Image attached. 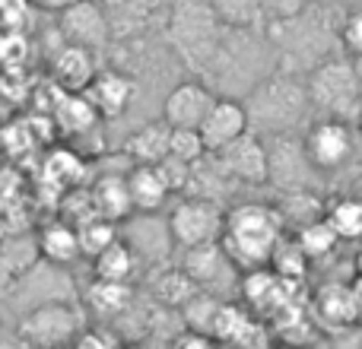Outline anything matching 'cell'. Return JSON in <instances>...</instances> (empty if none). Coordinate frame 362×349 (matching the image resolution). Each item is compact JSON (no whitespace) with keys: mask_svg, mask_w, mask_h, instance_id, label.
I'll use <instances>...</instances> for the list:
<instances>
[{"mask_svg":"<svg viewBox=\"0 0 362 349\" xmlns=\"http://www.w3.org/2000/svg\"><path fill=\"white\" fill-rule=\"evenodd\" d=\"M283 223L280 210L267 203H238L226 210V232H223V251L235 264L238 273L261 270L274 264L276 248L283 244Z\"/></svg>","mask_w":362,"mask_h":349,"instance_id":"cell-1","label":"cell"},{"mask_svg":"<svg viewBox=\"0 0 362 349\" xmlns=\"http://www.w3.org/2000/svg\"><path fill=\"white\" fill-rule=\"evenodd\" d=\"M245 108L251 118V131L261 137L296 134L299 127L312 124L308 114L315 112L308 83L296 80L293 73H267L245 93Z\"/></svg>","mask_w":362,"mask_h":349,"instance_id":"cell-2","label":"cell"},{"mask_svg":"<svg viewBox=\"0 0 362 349\" xmlns=\"http://www.w3.org/2000/svg\"><path fill=\"white\" fill-rule=\"evenodd\" d=\"M308 95L318 118H359L362 80L353 67V57H325L308 73Z\"/></svg>","mask_w":362,"mask_h":349,"instance_id":"cell-3","label":"cell"},{"mask_svg":"<svg viewBox=\"0 0 362 349\" xmlns=\"http://www.w3.org/2000/svg\"><path fill=\"white\" fill-rule=\"evenodd\" d=\"M83 331V312L74 302L48 299L19 318L16 340L25 349H74Z\"/></svg>","mask_w":362,"mask_h":349,"instance_id":"cell-4","label":"cell"},{"mask_svg":"<svg viewBox=\"0 0 362 349\" xmlns=\"http://www.w3.org/2000/svg\"><path fill=\"white\" fill-rule=\"evenodd\" d=\"M175 248H200V244L223 242L226 232V210L216 200L204 197H178V203L165 216Z\"/></svg>","mask_w":362,"mask_h":349,"instance_id":"cell-5","label":"cell"},{"mask_svg":"<svg viewBox=\"0 0 362 349\" xmlns=\"http://www.w3.org/2000/svg\"><path fill=\"white\" fill-rule=\"evenodd\" d=\"M356 140H359L356 127L344 118H315L312 124L302 131L305 156L321 174L346 169L353 153H356Z\"/></svg>","mask_w":362,"mask_h":349,"instance_id":"cell-6","label":"cell"},{"mask_svg":"<svg viewBox=\"0 0 362 349\" xmlns=\"http://www.w3.org/2000/svg\"><path fill=\"white\" fill-rule=\"evenodd\" d=\"M213 156L219 159V165L235 184H248V187L270 184V150L261 134L248 131L245 137H238L235 143H229L226 150L213 153Z\"/></svg>","mask_w":362,"mask_h":349,"instance_id":"cell-7","label":"cell"},{"mask_svg":"<svg viewBox=\"0 0 362 349\" xmlns=\"http://www.w3.org/2000/svg\"><path fill=\"white\" fill-rule=\"evenodd\" d=\"M57 32L64 42L80 45L89 51H105L112 42V23H108V10L99 6L95 0H76L64 13H57Z\"/></svg>","mask_w":362,"mask_h":349,"instance_id":"cell-8","label":"cell"},{"mask_svg":"<svg viewBox=\"0 0 362 349\" xmlns=\"http://www.w3.org/2000/svg\"><path fill=\"white\" fill-rule=\"evenodd\" d=\"M270 150V184L280 191H302L312 187V174H321L308 162L302 137L296 134H280V137H264Z\"/></svg>","mask_w":362,"mask_h":349,"instance_id":"cell-9","label":"cell"},{"mask_svg":"<svg viewBox=\"0 0 362 349\" xmlns=\"http://www.w3.org/2000/svg\"><path fill=\"white\" fill-rule=\"evenodd\" d=\"M219 95L213 93L206 83L200 80H185L165 95L163 102V121L175 131H200V124L206 121V114L213 112Z\"/></svg>","mask_w":362,"mask_h":349,"instance_id":"cell-10","label":"cell"},{"mask_svg":"<svg viewBox=\"0 0 362 349\" xmlns=\"http://www.w3.org/2000/svg\"><path fill=\"white\" fill-rule=\"evenodd\" d=\"M248 131H251V118H248V108H245V99H238V95H219L213 112L200 124V134H204V143L210 153L226 150V146L235 143Z\"/></svg>","mask_w":362,"mask_h":349,"instance_id":"cell-11","label":"cell"},{"mask_svg":"<svg viewBox=\"0 0 362 349\" xmlns=\"http://www.w3.org/2000/svg\"><path fill=\"white\" fill-rule=\"evenodd\" d=\"M134 95H137V83L134 76L121 73L115 67H105L93 76V83L86 86V99L93 102V108L99 112L102 121H115L131 108Z\"/></svg>","mask_w":362,"mask_h":349,"instance_id":"cell-12","label":"cell"},{"mask_svg":"<svg viewBox=\"0 0 362 349\" xmlns=\"http://www.w3.org/2000/svg\"><path fill=\"white\" fill-rule=\"evenodd\" d=\"M99 73L95 67V51L80 48V45L64 42L61 51L51 61V76L64 93H86V86L93 83V76Z\"/></svg>","mask_w":362,"mask_h":349,"instance_id":"cell-13","label":"cell"},{"mask_svg":"<svg viewBox=\"0 0 362 349\" xmlns=\"http://www.w3.org/2000/svg\"><path fill=\"white\" fill-rule=\"evenodd\" d=\"M38 248H42V261L54 264V267H70L83 257L80 248V229L67 223L64 216H54L35 232Z\"/></svg>","mask_w":362,"mask_h":349,"instance_id":"cell-14","label":"cell"},{"mask_svg":"<svg viewBox=\"0 0 362 349\" xmlns=\"http://www.w3.org/2000/svg\"><path fill=\"white\" fill-rule=\"evenodd\" d=\"M89 191H93L99 216L112 219V223H118V225H124L131 216H137L127 174H102V178H95L93 184H89Z\"/></svg>","mask_w":362,"mask_h":349,"instance_id":"cell-15","label":"cell"},{"mask_svg":"<svg viewBox=\"0 0 362 349\" xmlns=\"http://www.w3.org/2000/svg\"><path fill=\"white\" fill-rule=\"evenodd\" d=\"M127 184H131V197L137 213H159L172 200V187L159 165H131Z\"/></svg>","mask_w":362,"mask_h":349,"instance_id":"cell-16","label":"cell"},{"mask_svg":"<svg viewBox=\"0 0 362 349\" xmlns=\"http://www.w3.org/2000/svg\"><path fill=\"white\" fill-rule=\"evenodd\" d=\"M169 143H172V127L163 118L144 124L127 137L124 153L134 165H159L163 159H169Z\"/></svg>","mask_w":362,"mask_h":349,"instance_id":"cell-17","label":"cell"},{"mask_svg":"<svg viewBox=\"0 0 362 349\" xmlns=\"http://www.w3.org/2000/svg\"><path fill=\"white\" fill-rule=\"evenodd\" d=\"M140 261L144 257L134 251V244L124 235L115 244H108L99 257H93V280H108V283H134L140 273Z\"/></svg>","mask_w":362,"mask_h":349,"instance_id":"cell-18","label":"cell"},{"mask_svg":"<svg viewBox=\"0 0 362 349\" xmlns=\"http://www.w3.org/2000/svg\"><path fill=\"white\" fill-rule=\"evenodd\" d=\"M223 267H235V264L229 261V254L223 251V244H200V248H185L181 251V270H185L187 276H191L194 283H197L200 289H206L213 280H216V273Z\"/></svg>","mask_w":362,"mask_h":349,"instance_id":"cell-19","label":"cell"},{"mask_svg":"<svg viewBox=\"0 0 362 349\" xmlns=\"http://www.w3.org/2000/svg\"><path fill=\"white\" fill-rule=\"evenodd\" d=\"M325 219L337 232L340 242H353V244L362 242V197L359 194H340V197L327 200Z\"/></svg>","mask_w":362,"mask_h":349,"instance_id":"cell-20","label":"cell"},{"mask_svg":"<svg viewBox=\"0 0 362 349\" xmlns=\"http://www.w3.org/2000/svg\"><path fill=\"white\" fill-rule=\"evenodd\" d=\"M197 292H200V286L181 270V264L178 267H163L153 276V295H156V302H163L165 308H178L181 312Z\"/></svg>","mask_w":362,"mask_h":349,"instance_id":"cell-21","label":"cell"},{"mask_svg":"<svg viewBox=\"0 0 362 349\" xmlns=\"http://www.w3.org/2000/svg\"><path fill=\"white\" fill-rule=\"evenodd\" d=\"M318 314L334 327H346L359 321V302L353 286H325L318 292Z\"/></svg>","mask_w":362,"mask_h":349,"instance_id":"cell-22","label":"cell"},{"mask_svg":"<svg viewBox=\"0 0 362 349\" xmlns=\"http://www.w3.org/2000/svg\"><path fill=\"white\" fill-rule=\"evenodd\" d=\"M86 302L95 314L102 318H118L131 308L134 302V286L131 283H108V280H93L86 289Z\"/></svg>","mask_w":362,"mask_h":349,"instance_id":"cell-23","label":"cell"},{"mask_svg":"<svg viewBox=\"0 0 362 349\" xmlns=\"http://www.w3.org/2000/svg\"><path fill=\"white\" fill-rule=\"evenodd\" d=\"M54 121L67 134H86L95 127L99 112H95L93 102L86 99V93H64L61 105L54 108Z\"/></svg>","mask_w":362,"mask_h":349,"instance_id":"cell-24","label":"cell"},{"mask_svg":"<svg viewBox=\"0 0 362 349\" xmlns=\"http://www.w3.org/2000/svg\"><path fill=\"white\" fill-rule=\"evenodd\" d=\"M45 172H48L51 181H57V184L64 187V194L74 191V187L83 184V178H86V162L80 159V153L74 150H61V153H51L48 159H45Z\"/></svg>","mask_w":362,"mask_h":349,"instance_id":"cell-25","label":"cell"},{"mask_svg":"<svg viewBox=\"0 0 362 349\" xmlns=\"http://www.w3.org/2000/svg\"><path fill=\"white\" fill-rule=\"evenodd\" d=\"M296 242L302 244V251L308 254V261H318V257H327L334 248H337L340 238H337V232L331 229V223L321 216V219H315V223L296 229Z\"/></svg>","mask_w":362,"mask_h":349,"instance_id":"cell-26","label":"cell"},{"mask_svg":"<svg viewBox=\"0 0 362 349\" xmlns=\"http://www.w3.org/2000/svg\"><path fill=\"white\" fill-rule=\"evenodd\" d=\"M118 238H121L118 223H112V219H105V216H95L80 225V248H83V257H89V261L99 257L102 251H105L108 244H115Z\"/></svg>","mask_w":362,"mask_h":349,"instance_id":"cell-27","label":"cell"},{"mask_svg":"<svg viewBox=\"0 0 362 349\" xmlns=\"http://www.w3.org/2000/svg\"><path fill=\"white\" fill-rule=\"evenodd\" d=\"M270 267H274L283 280L299 283L302 276H305V270H308V254L302 251V244L296 242V238H283V244L276 248L274 264H270Z\"/></svg>","mask_w":362,"mask_h":349,"instance_id":"cell-28","label":"cell"},{"mask_svg":"<svg viewBox=\"0 0 362 349\" xmlns=\"http://www.w3.org/2000/svg\"><path fill=\"white\" fill-rule=\"evenodd\" d=\"M210 6L232 29H251L261 16V0H210Z\"/></svg>","mask_w":362,"mask_h":349,"instance_id":"cell-29","label":"cell"},{"mask_svg":"<svg viewBox=\"0 0 362 349\" xmlns=\"http://www.w3.org/2000/svg\"><path fill=\"white\" fill-rule=\"evenodd\" d=\"M206 153H210V150H206L204 134H200V131H185V127L175 131V127H172V143H169V156L172 159L194 165V162H200Z\"/></svg>","mask_w":362,"mask_h":349,"instance_id":"cell-30","label":"cell"},{"mask_svg":"<svg viewBox=\"0 0 362 349\" xmlns=\"http://www.w3.org/2000/svg\"><path fill=\"white\" fill-rule=\"evenodd\" d=\"M32 0H0V32H25Z\"/></svg>","mask_w":362,"mask_h":349,"instance_id":"cell-31","label":"cell"},{"mask_svg":"<svg viewBox=\"0 0 362 349\" xmlns=\"http://www.w3.org/2000/svg\"><path fill=\"white\" fill-rule=\"evenodd\" d=\"M340 48L350 57L362 61V6L346 13V19L340 23Z\"/></svg>","mask_w":362,"mask_h":349,"instance_id":"cell-32","label":"cell"},{"mask_svg":"<svg viewBox=\"0 0 362 349\" xmlns=\"http://www.w3.org/2000/svg\"><path fill=\"white\" fill-rule=\"evenodd\" d=\"M219 340L210 337V333H200V331H185L172 340V349H219Z\"/></svg>","mask_w":362,"mask_h":349,"instance_id":"cell-33","label":"cell"},{"mask_svg":"<svg viewBox=\"0 0 362 349\" xmlns=\"http://www.w3.org/2000/svg\"><path fill=\"white\" fill-rule=\"evenodd\" d=\"M74 349H121V343L108 337L105 331H83Z\"/></svg>","mask_w":362,"mask_h":349,"instance_id":"cell-34","label":"cell"},{"mask_svg":"<svg viewBox=\"0 0 362 349\" xmlns=\"http://www.w3.org/2000/svg\"><path fill=\"white\" fill-rule=\"evenodd\" d=\"M76 0H32L35 10H48V13H64L67 6H74Z\"/></svg>","mask_w":362,"mask_h":349,"instance_id":"cell-35","label":"cell"},{"mask_svg":"<svg viewBox=\"0 0 362 349\" xmlns=\"http://www.w3.org/2000/svg\"><path fill=\"white\" fill-rule=\"evenodd\" d=\"M353 267H356V276L362 280V242L356 244V257H353Z\"/></svg>","mask_w":362,"mask_h":349,"instance_id":"cell-36","label":"cell"},{"mask_svg":"<svg viewBox=\"0 0 362 349\" xmlns=\"http://www.w3.org/2000/svg\"><path fill=\"white\" fill-rule=\"evenodd\" d=\"M99 6H105V10H118V6H124L127 0H95Z\"/></svg>","mask_w":362,"mask_h":349,"instance_id":"cell-37","label":"cell"},{"mask_svg":"<svg viewBox=\"0 0 362 349\" xmlns=\"http://www.w3.org/2000/svg\"><path fill=\"white\" fill-rule=\"evenodd\" d=\"M0 349H25V346L19 343V340L16 343H10V340H4V333H0Z\"/></svg>","mask_w":362,"mask_h":349,"instance_id":"cell-38","label":"cell"},{"mask_svg":"<svg viewBox=\"0 0 362 349\" xmlns=\"http://www.w3.org/2000/svg\"><path fill=\"white\" fill-rule=\"evenodd\" d=\"M356 134H359V140H362V112H359V118H356Z\"/></svg>","mask_w":362,"mask_h":349,"instance_id":"cell-39","label":"cell"},{"mask_svg":"<svg viewBox=\"0 0 362 349\" xmlns=\"http://www.w3.org/2000/svg\"><path fill=\"white\" fill-rule=\"evenodd\" d=\"M274 349H302V346H296V343H280V346H274Z\"/></svg>","mask_w":362,"mask_h":349,"instance_id":"cell-40","label":"cell"},{"mask_svg":"<svg viewBox=\"0 0 362 349\" xmlns=\"http://www.w3.org/2000/svg\"><path fill=\"white\" fill-rule=\"evenodd\" d=\"M121 349H146V346H140V343H127V346H121Z\"/></svg>","mask_w":362,"mask_h":349,"instance_id":"cell-41","label":"cell"},{"mask_svg":"<svg viewBox=\"0 0 362 349\" xmlns=\"http://www.w3.org/2000/svg\"><path fill=\"white\" fill-rule=\"evenodd\" d=\"M0 156H4V153H0ZM0 165H4V162H0Z\"/></svg>","mask_w":362,"mask_h":349,"instance_id":"cell-42","label":"cell"}]
</instances>
